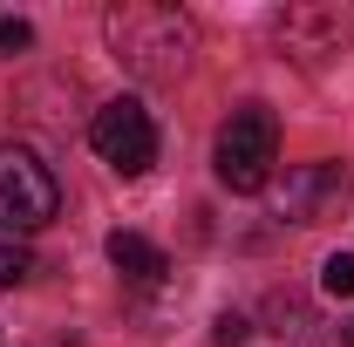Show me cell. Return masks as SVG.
Wrapping results in <instances>:
<instances>
[{"label":"cell","mask_w":354,"mask_h":347,"mask_svg":"<svg viewBox=\"0 0 354 347\" xmlns=\"http://www.w3.org/2000/svg\"><path fill=\"white\" fill-rule=\"evenodd\" d=\"M102 35L116 48V62L130 75H143V82H177L184 62H191V48H198L191 21L177 7H164V0H123V7H109Z\"/></svg>","instance_id":"cell-1"},{"label":"cell","mask_w":354,"mask_h":347,"mask_svg":"<svg viewBox=\"0 0 354 347\" xmlns=\"http://www.w3.org/2000/svg\"><path fill=\"white\" fill-rule=\"evenodd\" d=\"M272 164H279V123H272V109L266 102L232 109V123L218 130V184L239 191V198H252V191L272 184Z\"/></svg>","instance_id":"cell-2"},{"label":"cell","mask_w":354,"mask_h":347,"mask_svg":"<svg viewBox=\"0 0 354 347\" xmlns=\"http://www.w3.org/2000/svg\"><path fill=\"white\" fill-rule=\"evenodd\" d=\"M62 212V184L35 150L21 143H0V232H41L48 218Z\"/></svg>","instance_id":"cell-3"},{"label":"cell","mask_w":354,"mask_h":347,"mask_svg":"<svg viewBox=\"0 0 354 347\" xmlns=\"http://www.w3.org/2000/svg\"><path fill=\"white\" fill-rule=\"evenodd\" d=\"M88 143H95V157H102L116 177H143L150 164H157V123H150V109H143L136 95L102 102L95 123H88Z\"/></svg>","instance_id":"cell-4"},{"label":"cell","mask_w":354,"mask_h":347,"mask_svg":"<svg viewBox=\"0 0 354 347\" xmlns=\"http://www.w3.org/2000/svg\"><path fill=\"white\" fill-rule=\"evenodd\" d=\"M341 198H348V171H341V164H300V171H286V218H293V225L334 218Z\"/></svg>","instance_id":"cell-5"},{"label":"cell","mask_w":354,"mask_h":347,"mask_svg":"<svg viewBox=\"0 0 354 347\" xmlns=\"http://www.w3.org/2000/svg\"><path fill=\"white\" fill-rule=\"evenodd\" d=\"M109 265H116L130 286H157V279L171 272V259H164L143 232H109Z\"/></svg>","instance_id":"cell-6"},{"label":"cell","mask_w":354,"mask_h":347,"mask_svg":"<svg viewBox=\"0 0 354 347\" xmlns=\"http://www.w3.org/2000/svg\"><path fill=\"white\" fill-rule=\"evenodd\" d=\"M272 320H279V327H272L279 341H286V334H293V341H307V306L293 300V293H272Z\"/></svg>","instance_id":"cell-7"},{"label":"cell","mask_w":354,"mask_h":347,"mask_svg":"<svg viewBox=\"0 0 354 347\" xmlns=\"http://www.w3.org/2000/svg\"><path fill=\"white\" fill-rule=\"evenodd\" d=\"M28 272H35V252L21 238H0V286H21Z\"/></svg>","instance_id":"cell-8"},{"label":"cell","mask_w":354,"mask_h":347,"mask_svg":"<svg viewBox=\"0 0 354 347\" xmlns=\"http://www.w3.org/2000/svg\"><path fill=\"white\" fill-rule=\"evenodd\" d=\"M320 286H327L334 300H354V252H334V259L320 265Z\"/></svg>","instance_id":"cell-9"},{"label":"cell","mask_w":354,"mask_h":347,"mask_svg":"<svg viewBox=\"0 0 354 347\" xmlns=\"http://www.w3.org/2000/svg\"><path fill=\"white\" fill-rule=\"evenodd\" d=\"M21 48H35V28L14 14V21H0V55H21Z\"/></svg>","instance_id":"cell-10"},{"label":"cell","mask_w":354,"mask_h":347,"mask_svg":"<svg viewBox=\"0 0 354 347\" xmlns=\"http://www.w3.org/2000/svg\"><path fill=\"white\" fill-rule=\"evenodd\" d=\"M218 347H245V320L239 313H218V334H212Z\"/></svg>","instance_id":"cell-11"}]
</instances>
